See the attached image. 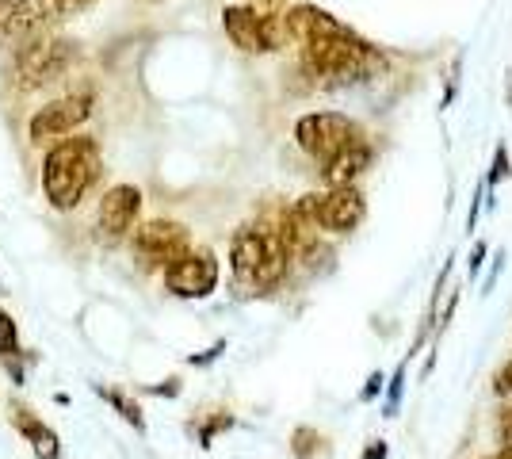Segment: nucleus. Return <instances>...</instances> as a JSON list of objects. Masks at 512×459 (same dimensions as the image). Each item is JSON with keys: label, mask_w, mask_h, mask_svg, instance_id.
<instances>
[{"label": "nucleus", "mask_w": 512, "mask_h": 459, "mask_svg": "<svg viewBox=\"0 0 512 459\" xmlns=\"http://www.w3.org/2000/svg\"><path fill=\"white\" fill-rule=\"evenodd\" d=\"M100 176V142L77 134L62 138L43 161V192L54 211H73Z\"/></svg>", "instance_id": "nucleus-1"}, {"label": "nucleus", "mask_w": 512, "mask_h": 459, "mask_svg": "<svg viewBox=\"0 0 512 459\" xmlns=\"http://www.w3.org/2000/svg\"><path fill=\"white\" fill-rule=\"evenodd\" d=\"M291 245L283 241L279 226H245L234 234L230 245V268H234V280L245 291H272L283 284L287 268H291Z\"/></svg>", "instance_id": "nucleus-2"}, {"label": "nucleus", "mask_w": 512, "mask_h": 459, "mask_svg": "<svg viewBox=\"0 0 512 459\" xmlns=\"http://www.w3.org/2000/svg\"><path fill=\"white\" fill-rule=\"evenodd\" d=\"M302 66L310 77L318 81H329V85H352V81H363L371 77L375 69L383 66V58L363 43L360 35H352L348 27L325 35L318 43L302 46Z\"/></svg>", "instance_id": "nucleus-3"}, {"label": "nucleus", "mask_w": 512, "mask_h": 459, "mask_svg": "<svg viewBox=\"0 0 512 459\" xmlns=\"http://www.w3.org/2000/svg\"><path fill=\"white\" fill-rule=\"evenodd\" d=\"M77 58V46L69 39H31L27 46L16 50L12 66H8V85L20 92H35L43 85H54L58 77H65L69 62Z\"/></svg>", "instance_id": "nucleus-4"}, {"label": "nucleus", "mask_w": 512, "mask_h": 459, "mask_svg": "<svg viewBox=\"0 0 512 459\" xmlns=\"http://www.w3.org/2000/svg\"><path fill=\"white\" fill-rule=\"evenodd\" d=\"M92 4H96V0H16V4L8 8V16L0 20V46L35 39L39 31L69 20V16H77V12H85Z\"/></svg>", "instance_id": "nucleus-5"}, {"label": "nucleus", "mask_w": 512, "mask_h": 459, "mask_svg": "<svg viewBox=\"0 0 512 459\" xmlns=\"http://www.w3.org/2000/svg\"><path fill=\"white\" fill-rule=\"evenodd\" d=\"M302 219L314 230H329V234H352L363 222V196L356 188H325V192H310L295 203Z\"/></svg>", "instance_id": "nucleus-6"}, {"label": "nucleus", "mask_w": 512, "mask_h": 459, "mask_svg": "<svg viewBox=\"0 0 512 459\" xmlns=\"http://www.w3.org/2000/svg\"><path fill=\"white\" fill-rule=\"evenodd\" d=\"M295 142L302 146V153H310L314 161H333L337 153H344L348 146L360 142V127L337 115V111H314V115H302L299 127H295Z\"/></svg>", "instance_id": "nucleus-7"}, {"label": "nucleus", "mask_w": 512, "mask_h": 459, "mask_svg": "<svg viewBox=\"0 0 512 459\" xmlns=\"http://www.w3.org/2000/svg\"><path fill=\"white\" fill-rule=\"evenodd\" d=\"M188 249H192V238H188V226L184 222L153 219L134 230V257H138L142 268H169Z\"/></svg>", "instance_id": "nucleus-8"}, {"label": "nucleus", "mask_w": 512, "mask_h": 459, "mask_svg": "<svg viewBox=\"0 0 512 459\" xmlns=\"http://www.w3.org/2000/svg\"><path fill=\"white\" fill-rule=\"evenodd\" d=\"M222 27L230 35V43L241 46L245 54H268L283 43V20L276 16H264L249 4H230L222 12Z\"/></svg>", "instance_id": "nucleus-9"}, {"label": "nucleus", "mask_w": 512, "mask_h": 459, "mask_svg": "<svg viewBox=\"0 0 512 459\" xmlns=\"http://www.w3.org/2000/svg\"><path fill=\"white\" fill-rule=\"evenodd\" d=\"M165 287L176 299H207L218 287V261L211 249H188L180 261H172L165 268Z\"/></svg>", "instance_id": "nucleus-10"}, {"label": "nucleus", "mask_w": 512, "mask_h": 459, "mask_svg": "<svg viewBox=\"0 0 512 459\" xmlns=\"http://www.w3.org/2000/svg\"><path fill=\"white\" fill-rule=\"evenodd\" d=\"M88 115H92V92H73L65 100H54L35 111L27 123V134H31V142L65 138V134H73V127H81Z\"/></svg>", "instance_id": "nucleus-11"}, {"label": "nucleus", "mask_w": 512, "mask_h": 459, "mask_svg": "<svg viewBox=\"0 0 512 459\" xmlns=\"http://www.w3.org/2000/svg\"><path fill=\"white\" fill-rule=\"evenodd\" d=\"M138 215H142V192H138L134 184H115V188L100 199L96 222H100V234H104L107 241H119L134 230Z\"/></svg>", "instance_id": "nucleus-12"}, {"label": "nucleus", "mask_w": 512, "mask_h": 459, "mask_svg": "<svg viewBox=\"0 0 512 459\" xmlns=\"http://www.w3.org/2000/svg\"><path fill=\"white\" fill-rule=\"evenodd\" d=\"M283 20V39H291V43H318L325 35H333V31H341L344 23L333 20L325 8H314V4H295L291 12H283L279 16Z\"/></svg>", "instance_id": "nucleus-13"}, {"label": "nucleus", "mask_w": 512, "mask_h": 459, "mask_svg": "<svg viewBox=\"0 0 512 459\" xmlns=\"http://www.w3.org/2000/svg\"><path fill=\"white\" fill-rule=\"evenodd\" d=\"M12 425H16V433H20L27 444H31V452H35V459H65L62 452V440H58V433L46 425L43 417L35 414L31 406H23V402H12Z\"/></svg>", "instance_id": "nucleus-14"}, {"label": "nucleus", "mask_w": 512, "mask_h": 459, "mask_svg": "<svg viewBox=\"0 0 512 459\" xmlns=\"http://www.w3.org/2000/svg\"><path fill=\"white\" fill-rule=\"evenodd\" d=\"M367 165H371V146L360 138L356 146H348L344 153H337L333 161H325V165H321V176H325L329 188H352V180H356Z\"/></svg>", "instance_id": "nucleus-15"}, {"label": "nucleus", "mask_w": 512, "mask_h": 459, "mask_svg": "<svg viewBox=\"0 0 512 459\" xmlns=\"http://www.w3.org/2000/svg\"><path fill=\"white\" fill-rule=\"evenodd\" d=\"M92 391L100 394V398H104L107 406L123 417L127 425H134V433H146V414H142V406H138L130 394L115 391V387H104V383H92Z\"/></svg>", "instance_id": "nucleus-16"}, {"label": "nucleus", "mask_w": 512, "mask_h": 459, "mask_svg": "<svg viewBox=\"0 0 512 459\" xmlns=\"http://www.w3.org/2000/svg\"><path fill=\"white\" fill-rule=\"evenodd\" d=\"M291 452L295 459H314L325 452V437H321L314 425H299L295 433H291Z\"/></svg>", "instance_id": "nucleus-17"}, {"label": "nucleus", "mask_w": 512, "mask_h": 459, "mask_svg": "<svg viewBox=\"0 0 512 459\" xmlns=\"http://www.w3.org/2000/svg\"><path fill=\"white\" fill-rule=\"evenodd\" d=\"M406 372H409V356L394 368V375H390V387H386V402H383L386 417H398V410H402V398H406Z\"/></svg>", "instance_id": "nucleus-18"}, {"label": "nucleus", "mask_w": 512, "mask_h": 459, "mask_svg": "<svg viewBox=\"0 0 512 459\" xmlns=\"http://www.w3.org/2000/svg\"><path fill=\"white\" fill-rule=\"evenodd\" d=\"M20 329L12 322V314L8 310H0V360H12V356H20Z\"/></svg>", "instance_id": "nucleus-19"}, {"label": "nucleus", "mask_w": 512, "mask_h": 459, "mask_svg": "<svg viewBox=\"0 0 512 459\" xmlns=\"http://www.w3.org/2000/svg\"><path fill=\"white\" fill-rule=\"evenodd\" d=\"M234 425H237L234 414H214L211 421H203V425L192 429V433H195V440H199V448H211L214 437H218V433H226V429H234Z\"/></svg>", "instance_id": "nucleus-20"}, {"label": "nucleus", "mask_w": 512, "mask_h": 459, "mask_svg": "<svg viewBox=\"0 0 512 459\" xmlns=\"http://www.w3.org/2000/svg\"><path fill=\"white\" fill-rule=\"evenodd\" d=\"M505 176H509V150H505V146H497V153H493L490 180H486V184H490V188H497V184H501Z\"/></svg>", "instance_id": "nucleus-21"}, {"label": "nucleus", "mask_w": 512, "mask_h": 459, "mask_svg": "<svg viewBox=\"0 0 512 459\" xmlns=\"http://www.w3.org/2000/svg\"><path fill=\"white\" fill-rule=\"evenodd\" d=\"M493 394H497V398H512V360L493 375Z\"/></svg>", "instance_id": "nucleus-22"}, {"label": "nucleus", "mask_w": 512, "mask_h": 459, "mask_svg": "<svg viewBox=\"0 0 512 459\" xmlns=\"http://www.w3.org/2000/svg\"><path fill=\"white\" fill-rule=\"evenodd\" d=\"M497 437H501V448H512V406H505L497 417Z\"/></svg>", "instance_id": "nucleus-23"}, {"label": "nucleus", "mask_w": 512, "mask_h": 459, "mask_svg": "<svg viewBox=\"0 0 512 459\" xmlns=\"http://www.w3.org/2000/svg\"><path fill=\"white\" fill-rule=\"evenodd\" d=\"M222 352H226V341H214L211 349H207V352H199V356H192L188 364H192V368H207V364H214V360H218Z\"/></svg>", "instance_id": "nucleus-24"}, {"label": "nucleus", "mask_w": 512, "mask_h": 459, "mask_svg": "<svg viewBox=\"0 0 512 459\" xmlns=\"http://www.w3.org/2000/svg\"><path fill=\"white\" fill-rule=\"evenodd\" d=\"M383 383H386L383 372H371V375H367V383H363V391H360V402H371V398H379Z\"/></svg>", "instance_id": "nucleus-25"}, {"label": "nucleus", "mask_w": 512, "mask_h": 459, "mask_svg": "<svg viewBox=\"0 0 512 459\" xmlns=\"http://www.w3.org/2000/svg\"><path fill=\"white\" fill-rule=\"evenodd\" d=\"M360 459H390V444L386 440H367V448H363V456Z\"/></svg>", "instance_id": "nucleus-26"}, {"label": "nucleus", "mask_w": 512, "mask_h": 459, "mask_svg": "<svg viewBox=\"0 0 512 459\" xmlns=\"http://www.w3.org/2000/svg\"><path fill=\"white\" fill-rule=\"evenodd\" d=\"M150 394H157V398H176L180 394V379H165V387H150Z\"/></svg>", "instance_id": "nucleus-27"}, {"label": "nucleus", "mask_w": 512, "mask_h": 459, "mask_svg": "<svg viewBox=\"0 0 512 459\" xmlns=\"http://www.w3.org/2000/svg\"><path fill=\"white\" fill-rule=\"evenodd\" d=\"M482 261H486V245L478 241V245H474V253H470V276H478V268H482Z\"/></svg>", "instance_id": "nucleus-28"}, {"label": "nucleus", "mask_w": 512, "mask_h": 459, "mask_svg": "<svg viewBox=\"0 0 512 459\" xmlns=\"http://www.w3.org/2000/svg\"><path fill=\"white\" fill-rule=\"evenodd\" d=\"M12 4H16V0H0V20L8 16V8H12Z\"/></svg>", "instance_id": "nucleus-29"}, {"label": "nucleus", "mask_w": 512, "mask_h": 459, "mask_svg": "<svg viewBox=\"0 0 512 459\" xmlns=\"http://www.w3.org/2000/svg\"><path fill=\"white\" fill-rule=\"evenodd\" d=\"M490 459H512V448H501V452H493Z\"/></svg>", "instance_id": "nucleus-30"}]
</instances>
